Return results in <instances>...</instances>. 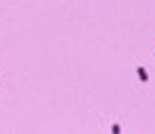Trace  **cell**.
I'll return each instance as SVG.
<instances>
[{"label": "cell", "mask_w": 155, "mask_h": 134, "mask_svg": "<svg viewBox=\"0 0 155 134\" xmlns=\"http://www.w3.org/2000/svg\"><path fill=\"white\" fill-rule=\"evenodd\" d=\"M139 77H141V80H144V82H146V80H148V77H146V70H144V68H139Z\"/></svg>", "instance_id": "obj_1"}]
</instances>
